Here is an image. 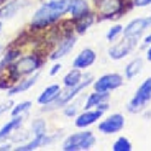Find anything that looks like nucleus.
I'll use <instances>...</instances> for the list:
<instances>
[{
  "label": "nucleus",
  "mask_w": 151,
  "mask_h": 151,
  "mask_svg": "<svg viewBox=\"0 0 151 151\" xmlns=\"http://www.w3.org/2000/svg\"><path fill=\"white\" fill-rule=\"evenodd\" d=\"M68 7L69 0H43L31 17L30 28L33 31H41L56 25L68 13Z\"/></svg>",
  "instance_id": "nucleus-1"
},
{
  "label": "nucleus",
  "mask_w": 151,
  "mask_h": 151,
  "mask_svg": "<svg viewBox=\"0 0 151 151\" xmlns=\"http://www.w3.org/2000/svg\"><path fill=\"white\" fill-rule=\"evenodd\" d=\"M130 8H133L132 0H94V12L97 15V22L120 18Z\"/></svg>",
  "instance_id": "nucleus-2"
},
{
  "label": "nucleus",
  "mask_w": 151,
  "mask_h": 151,
  "mask_svg": "<svg viewBox=\"0 0 151 151\" xmlns=\"http://www.w3.org/2000/svg\"><path fill=\"white\" fill-rule=\"evenodd\" d=\"M94 77H92L91 74H87L86 77H84L82 81H81L77 86H74V87H68L64 92H61L59 94V97L54 100V102H51V104H48V105H45L41 109V112H51V110H56V109H63L64 105H68L69 102H72L74 99H77V95L79 94H82L84 91H86L89 86H92L94 84Z\"/></svg>",
  "instance_id": "nucleus-3"
},
{
  "label": "nucleus",
  "mask_w": 151,
  "mask_h": 151,
  "mask_svg": "<svg viewBox=\"0 0 151 151\" xmlns=\"http://www.w3.org/2000/svg\"><path fill=\"white\" fill-rule=\"evenodd\" d=\"M95 145V136L92 132L84 130L79 133H72L63 141V151H87Z\"/></svg>",
  "instance_id": "nucleus-4"
},
{
  "label": "nucleus",
  "mask_w": 151,
  "mask_h": 151,
  "mask_svg": "<svg viewBox=\"0 0 151 151\" xmlns=\"http://www.w3.org/2000/svg\"><path fill=\"white\" fill-rule=\"evenodd\" d=\"M150 102H151V77H148L136 89L133 99L128 102V105H127V110L130 113H140L146 109V105Z\"/></svg>",
  "instance_id": "nucleus-5"
},
{
  "label": "nucleus",
  "mask_w": 151,
  "mask_h": 151,
  "mask_svg": "<svg viewBox=\"0 0 151 151\" xmlns=\"http://www.w3.org/2000/svg\"><path fill=\"white\" fill-rule=\"evenodd\" d=\"M138 41H140V36H122L120 41H115L107 49V54H109L110 59L120 61L135 51L136 46H138Z\"/></svg>",
  "instance_id": "nucleus-6"
},
{
  "label": "nucleus",
  "mask_w": 151,
  "mask_h": 151,
  "mask_svg": "<svg viewBox=\"0 0 151 151\" xmlns=\"http://www.w3.org/2000/svg\"><path fill=\"white\" fill-rule=\"evenodd\" d=\"M76 43H77V36H76V33H74V31H69V33H66L64 36L56 43V48L49 53L48 58L51 61L63 59V58L68 56V54L72 51V48L76 46Z\"/></svg>",
  "instance_id": "nucleus-7"
},
{
  "label": "nucleus",
  "mask_w": 151,
  "mask_h": 151,
  "mask_svg": "<svg viewBox=\"0 0 151 151\" xmlns=\"http://www.w3.org/2000/svg\"><path fill=\"white\" fill-rule=\"evenodd\" d=\"M122 86H123V76L117 74V72H109V74L100 76L92 84L94 91L97 92H112Z\"/></svg>",
  "instance_id": "nucleus-8"
},
{
  "label": "nucleus",
  "mask_w": 151,
  "mask_h": 151,
  "mask_svg": "<svg viewBox=\"0 0 151 151\" xmlns=\"http://www.w3.org/2000/svg\"><path fill=\"white\" fill-rule=\"evenodd\" d=\"M125 127V117L122 113H112L110 117L99 123V132L102 135H113V133L122 132Z\"/></svg>",
  "instance_id": "nucleus-9"
},
{
  "label": "nucleus",
  "mask_w": 151,
  "mask_h": 151,
  "mask_svg": "<svg viewBox=\"0 0 151 151\" xmlns=\"http://www.w3.org/2000/svg\"><path fill=\"white\" fill-rule=\"evenodd\" d=\"M151 28V15L140 17V18H133L123 27V36H140L145 31Z\"/></svg>",
  "instance_id": "nucleus-10"
},
{
  "label": "nucleus",
  "mask_w": 151,
  "mask_h": 151,
  "mask_svg": "<svg viewBox=\"0 0 151 151\" xmlns=\"http://www.w3.org/2000/svg\"><path fill=\"white\" fill-rule=\"evenodd\" d=\"M31 2L33 0H7L4 5H0V20L13 18L18 12L27 8Z\"/></svg>",
  "instance_id": "nucleus-11"
},
{
  "label": "nucleus",
  "mask_w": 151,
  "mask_h": 151,
  "mask_svg": "<svg viewBox=\"0 0 151 151\" xmlns=\"http://www.w3.org/2000/svg\"><path fill=\"white\" fill-rule=\"evenodd\" d=\"M38 79H40V72H35V74H31V76L23 77V79H20L18 82H15L10 89H8L7 95H8V97H15V95H18V94L27 92L28 89H31V87L38 82Z\"/></svg>",
  "instance_id": "nucleus-12"
},
{
  "label": "nucleus",
  "mask_w": 151,
  "mask_h": 151,
  "mask_svg": "<svg viewBox=\"0 0 151 151\" xmlns=\"http://www.w3.org/2000/svg\"><path fill=\"white\" fill-rule=\"evenodd\" d=\"M56 138H58V135H48V133H45V135H35V138L31 141H27V143L20 145L15 150L17 151H33V150H38L40 146H48V145H51Z\"/></svg>",
  "instance_id": "nucleus-13"
},
{
  "label": "nucleus",
  "mask_w": 151,
  "mask_h": 151,
  "mask_svg": "<svg viewBox=\"0 0 151 151\" xmlns=\"http://www.w3.org/2000/svg\"><path fill=\"white\" fill-rule=\"evenodd\" d=\"M102 115H104V112L99 110V109L84 110L82 113H79V115L76 117V127H77V128H87V127L94 125L97 120H100Z\"/></svg>",
  "instance_id": "nucleus-14"
},
{
  "label": "nucleus",
  "mask_w": 151,
  "mask_h": 151,
  "mask_svg": "<svg viewBox=\"0 0 151 151\" xmlns=\"http://www.w3.org/2000/svg\"><path fill=\"white\" fill-rule=\"evenodd\" d=\"M95 59H97V54H95L94 49L86 48L74 58V61H72V68H77V69H81V71H84V69L91 68V66L95 63Z\"/></svg>",
  "instance_id": "nucleus-15"
},
{
  "label": "nucleus",
  "mask_w": 151,
  "mask_h": 151,
  "mask_svg": "<svg viewBox=\"0 0 151 151\" xmlns=\"http://www.w3.org/2000/svg\"><path fill=\"white\" fill-rule=\"evenodd\" d=\"M89 12H92L89 0H69L68 7V15L71 20H77L81 17L87 15Z\"/></svg>",
  "instance_id": "nucleus-16"
},
{
  "label": "nucleus",
  "mask_w": 151,
  "mask_h": 151,
  "mask_svg": "<svg viewBox=\"0 0 151 151\" xmlns=\"http://www.w3.org/2000/svg\"><path fill=\"white\" fill-rule=\"evenodd\" d=\"M95 22H97V15H95V12H89L87 15L81 17V18H77V20H72V25H74L76 35L86 33V31L89 30V28H91Z\"/></svg>",
  "instance_id": "nucleus-17"
},
{
  "label": "nucleus",
  "mask_w": 151,
  "mask_h": 151,
  "mask_svg": "<svg viewBox=\"0 0 151 151\" xmlns=\"http://www.w3.org/2000/svg\"><path fill=\"white\" fill-rule=\"evenodd\" d=\"M61 92H63V89H61L59 84H51V86H48L41 94L38 95V104L40 105H48V104L54 102L59 97Z\"/></svg>",
  "instance_id": "nucleus-18"
},
{
  "label": "nucleus",
  "mask_w": 151,
  "mask_h": 151,
  "mask_svg": "<svg viewBox=\"0 0 151 151\" xmlns=\"http://www.w3.org/2000/svg\"><path fill=\"white\" fill-rule=\"evenodd\" d=\"M23 125V115H17V117H12V120H8L7 123L0 128V143L2 141H7V138H10L13 135L15 130H18Z\"/></svg>",
  "instance_id": "nucleus-19"
},
{
  "label": "nucleus",
  "mask_w": 151,
  "mask_h": 151,
  "mask_svg": "<svg viewBox=\"0 0 151 151\" xmlns=\"http://www.w3.org/2000/svg\"><path fill=\"white\" fill-rule=\"evenodd\" d=\"M110 100V94L109 92H97L94 91L92 94H89L84 100V110H89V109H95L97 105L104 102H109Z\"/></svg>",
  "instance_id": "nucleus-20"
},
{
  "label": "nucleus",
  "mask_w": 151,
  "mask_h": 151,
  "mask_svg": "<svg viewBox=\"0 0 151 151\" xmlns=\"http://www.w3.org/2000/svg\"><path fill=\"white\" fill-rule=\"evenodd\" d=\"M20 54H22V49H20L18 46H10V48H7V51L4 53V56L0 59V74H2L8 66L13 64V63L20 58Z\"/></svg>",
  "instance_id": "nucleus-21"
},
{
  "label": "nucleus",
  "mask_w": 151,
  "mask_h": 151,
  "mask_svg": "<svg viewBox=\"0 0 151 151\" xmlns=\"http://www.w3.org/2000/svg\"><path fill=\"white\" fill-rule=\"evenodd\" d=\"M141 69H143V58L138 56L125 66V77L127 79H133V77H136L141 72Z\"/></svg>",
  "instance_id": "nucleus-22"
},
{
  "label": "nucleus",
  "mask_w": 151,
  "mask_h": 151,
  "mask_svg": "<svg viewBox=\"0 0 151 151\" xmlns=\"http://www.w3.org/2000/svg\"><path fill=\"white\" fill-rule=\"evenodd\" d=\"M82 79H84L82 71L77 69V68H72L71 71L64 76V79H63V86H64L66 89H68V87H74V86H77Z\"/></svg>",
  "instance_id": "nucleus-23"
},
{
  "label": "nucleus",
  "mask_w": 151,
  "mask_h": 151,
  "mask_svg": "<svg viewBox=\"0 0 151 151\" xmlns=\"http://www.w3.org/2000/svg\"><path fill=\"white\" fill-rule=\"evenodd\" d=\"M120 36H123V25H112V27L109 28V31H107L105 38H107V41H117Z\"/></svg>",
  "instance_id": "nucleus-24"
},
{
  "label": "nucleus",
  "mask_w": 151,
  "mask_h": 151,
  "mask_svg": "<svg viewBox=\"0 0 151 151\" xmlns=\"http://www.w3.org/2000/svg\"><path fill=\"white\" fill-rule=\"evenodd\" d=\"M132 141L128 138H125V136H120L115 140V143L112 145V150L113 151H132Z\"/></svg>",
  "instance_id": "nucleus-25"
},
{
  "label": "nucleus",
  "mask_w": 151,
  "mask_h": 151,
  "mask_svg": "<svg viewBox=\"0 0 151 151\" xmlns=\"http://www.w3.org/2000/svg\"><path fill=\"white\" fill-rule=\"evenodd\" d=\"M31 107H33V104H31L30 100H25V102L17 104V105L10 110V113H12V117H17V115H23V113L28 112V110H30Z\"/></svg>",
  "instance_id": "nucleus-26"
},
{
  "label": "nucleus",
  "mask_w": 151,
  "mask_h": 151,
  "mask_svg": "<svg viewBox=\"0 0 151 151\" xmlns=\"http://www.w3.org/2000/svg\"><path fill=\"white\" fill-rule=\"evenodd\" d=\"M46 122L43 120V118H35L33 122H31V132L35 133V135H45L46 133Z\"/></svg>",
  "instance_id": "nucleus-27"
},
{
  "label": "nucleus",
  "mask_w": 151,
  "mask_h": 151,
  "mask_svg": "<svg viewBox=\"0 0 151 151\" xmlns=\"http://www.w3.org/2000/svg\"><path fill=\"white\" fill-rule=\"evenodd\" d=\"M77 110H79V102H69L68 105L63 107V113L66 117H77Z\"/></svg>",
  "instance_id": "nucleus-28"
},
{
  "label": "nucleus",
  "mask_w": 151,
  "mask_h": 151,
  "mask_svg": "<svg viewBox=\"0 0 151 151\" xmlns=\"http://www.w3.org/2000/svg\"><path fill=\"white\" fill-rule=\"evenodd\" d=\"M132 4L136 8H145V7H150L151 5V0H132Z\"/></svg>",
  "instance_id": "nucleus-29"
},
{
  "label": "nucleus",
  "mask_w": 151,
  "mask_h": 151,
  "mask_svg": "<svg viewBox=\"0 0 151 151\" xmlns=\"http://www.w3.org/2000/svg\"><path fill=\"white\" fill-rule=\"evenodd\" d=\"M10 107H13V102H12V100H7V102L0 104V117H2L5 112H10V110H12Z\"/></svg>",
  "instance_id": "nucleus-30"
},
{
  "label": "nucleus",
  "mask_w": 151,
  "mask_h": 151,
  "mask_svg": "<svg viewBox=\"0 0 151 151\" xmlns=\"http://www.w3.org/2000/svg\"><path fill=\"white\" fill-rule=\"evenodd\" d=\"M61 69H63V64H61V63H56V64H53V66H51V69H49V76H56L58 72L61 71Z\"/></svg>",
  "instance_id": "nucleus-31"
},
{
  "label": "nucleus",
  "mask_w": 151,
  "mask_h": 151,
  "mask_svg": "<svg viewBox=\"0 0 151 151\" xmlns=\"http://www.w3.org/2000/svg\"><path fill=\"white\" fill-rule=\"evenodd\" d=\"M12 148H13V143H12V141H5V143L0 145V151H8V150H12Z\"/></svg>",
  "instance_id": "nucleus-32"
},
{
  "label": "nucleus",
  "mask_w": 151,
  "mask_h": 151,
  "mask_svg": "<svg viewBox=\"0 0 151 151\" xmlns=\"http://www.w3.org/2000/svg\"><path fill=\"white\" fill-rule=\"evenodd\" d=\"M141 45H143V46H146V48L151 45V33H150V35H146V36L143 38V41H141Z\"/></svg>",
  "instance_id": "nucleus-33"
},
{
  "label": "nucleus",
  "mask_w": 151,
  "mask_h": 151,
  "mask_svg": "<svg viewBox=\"0 0 151 151\" xmlns=\"http://www.w3.org/2000/svg\"><path fill=\"white\" fill-rule=\"evenodd\" d=\"M146 61H150V63H151V45L148 46V49H146Z\"/></svg>",
  "instance_id": "nucleus-34"
},
{
  "label": "nucleus",
  "mask_w": 151,
  "mask_h": 151,
  "mask_svg": "<svg viewBox=\"0 0 151 151\" xmlns=\"http://www.w3.org/2000/svg\"><path fill=\"white\" fill-rule=\"evenodd\" d=\"M4 51H5V46H4V45H0V56H4V54H2Z\"/></svg>",
  "instance_id": "nucleus-35"
},
{
  "label": "nucleus",
  "mask_w": 151,
  "mask_h": 151,
  "mask_svg": "<svg viewBox=\"0 0 151 151\" xmlns=\"http://www.w3.org/2000/svg\"><path fill=\"white\" fill-rule=\"evenodd\" d=\"M2 27H4V23H2V20H0V31H2Z\"/></svg>",
  "instance_id": "nucleus-36"
},
{
  "label": "nucleus",
  "mask_w": 151,
  "mask_h": 151,
  "mask_svg": "<svg viewBox=\"0 0 151 151\" xmlns=\"http://www.w3.org/2000/svg\"><path fill=\"white\" fill-rule=\"evenodd\" d=\"M5 2H7V0H0V5H4Z\"/></svg>",
  "instance_id": "nucleus-37"
}]
</instances>
